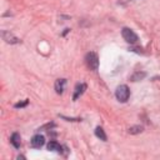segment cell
<instances>
[{
	"instance_id": "obj_1",
	"label": "cell",
	"mask_w": 160,
	"mask_h": 160,
	"mask_svg": "<svg viewBox=\"0 0 160 160\" xmlns=\"http://www.w3.org/2000/svg\"><path fill=\"white\" fill-rule=\"evenodd\" d=\"M115 96H116V99H118L120 103L128 101V99H129V96H130V90H129L128 85H119V87L116 88Z\"/></svg>"
},
{
	"instance_id": "obj_2",
	"label": "cell",
	"mask_w": 160,
	"mask_h": 160,
	"mask_svg": "<svg viewBox=\"0 0 160 160\" xmlns=\"http://www.w3.org/2000/svg\"><path fill=\"white\" fill-rule=\"evenodd\" d=\"M85 63H87L88 68L92 69V70H98V68H99V58L94 51H90V53L87 54Z\"/></svg>"
},
{
	"instance_id": "obj_3",
	"label": "cell",
	"mask_w": 160,
	"mask_h": 160,
	"mask_svg": "<svg viewBox=\"0 0 160 160\" xmlns=\"http://www.w3.org/2000/svg\"><path fill=\"white\" fill-rule=\"evenodd\" d=\"M121 35H123L124 40H125L126 43H129V44H135V43L139 40L138 35H136L131 29H129V28H123Z\"/></svg>"
},
{
	"instance_id": "obj_4",
	"label": "cell",
	"mask_w": 160,
	"mask_h": 160,
	"mask_svg": "<svg viewBox=\"0 0 160 160\" xmlns=\"http://www.w3.org/2000/svg\"><path fill=\"white\" fill-rule=\"evenodd\" d=\"M30 144H31L33 148L40 149V148L44 146V144H45V138H44L43 135H34L33 139H31V141H30Z\"/></svg>"
},
{
	"instance_id": "obj_5",
	"label": "cell",
	"mask_w": 160,
	"mask_h": 160,
	"mask_svg": "<svg viewBox=\"0 0 160 160\" xmlns=\"http://www.w3.org/2000/svg\"><path fill=\"white\" fill-rule=\"evenodd\" d=\"M87 90V84L84 83H80V84H76L75 87V90H74V96H73V100H76L80 95H83V93Z\"/></svg>"
},
{
	"instance_id": "obj_6",
	"label": "cell",
	"mask_w": 160,
	"mask_h": 160,
	"mask_svg": "<svg viewBox=\"0 0 160 160\" xmlns=\"http://www.w3.org/2000/svg\"><path fill=\"white\" fill-rule=\"evenodd\" d=\"M3 39L8 43V44H18V43H20V40L18 39V38H15L13 34H10L9 31H3Z\"/></svg>"
},
{
	"instance_id": "obj_7",
	"label": "cell",
	"mask_w": 160,
	"mask_h": 160,
	"mask_svg": "<svg viewBox=\"0 0 160 160\" xmlns=\"http://www.w3.org/2000/svg\"><path fill=\"white\" fill-rule=\"evenodd\" d=\"M65 85H66V80L65 79H58L55 82V92L58 94H63V92L65 89Z\"/></svg>"
},
{
	"instance_id": "obj_8",
	"label": "cell",
	"mask_w": 160,
	"mask_h": 160,
	"mask_svg": "<svg viewBox=\"0 0 160 160\" xmlns=\"http://www.w3.org/2000/svg\"><path fill=\"white\" fill-rule=\"evenodd\" d=\"M10 143L15 149H19L20 148V135L18 133H14L10 138Z\"/></svg>"
},
{
	"instance_id": "obj_9",
	"label": "cell",
	"mask_w": 160,
	"mask_h": 160,
	"mask_svg": "<svg viewBox=\"0 0 160 160\" xmlns=\"http://www.w3.org/2000/svg\"><path fill=\"white\" fill-rule=\"evenodd\" d=\"M143 130H144V128H143L141 125H134V126H130V128L128 129V133H129V134L135 135V134H140V133H143Z\"/></svg>"
},
{
	"instance_id": "obj_10",
	"label": "cell",
	"mask_w": 160,
	"mask_h": 160,
	"mask_svg": "<svg viewBox=\"0 0 160 160\" xmlns=\"http://www.w3.org/2000/svg\"><path fill=\"white\" fill-rule=\"evenodd\" d=\"M95 135H96L100 140L106 141V134H105V131H104V129H103L101 126H98V128L95 129Z\"/></svg>"
},
{
	"instance_id": "obj_11",
	"label": "cell",
	"mask_w": 160,
	"mask_h": 160,
	"mask_svg": "<svg viewBox=\"0 0 160 160\" xmlns=\"http://www.w3.org/2000/svg\"><path fill=\"white\" fill-rule=\"evenodd\" d=\"M48 150L60 153V151H61V146H60V145H59L56 141H50V143L48 144Z\"/></svg>"
},
{
	"instance_id": "obj_12",
	"label": "cell",
	"mask_w": 160,
	"mask_h": 160,
	"mask_svg": "<svg viewBox=\"0 0 160 160\" xmlns=\"http://www.w3.org/2000/svg\"><path fill=\"white\" fill-rule=\"evenodd\" d=\"M146 76V73H144V71H138V73H135L134 75H131V82H139V80H141V79H144Z\"/></svg>"
},
{
	"instance_id": "obj_13",
	"label": "cell",
	"mask_w": 160,
	"mask_h": 160,
	"mask_svg": "<svg viewBox=\"0 0 160 160\" xmlns=\"http://www.w3.org/2000/svg\"><path fill=\"white\" fill-rule=\"evenodd\" d=\"M28 105V100H25V101H21V103H16L14 106L16 108V109H19V108H24V106H26Z\"/></svg>"
},
{
	"instance_id": "obj_14",
	"label": "cell",
	"mask_w": 160,
	"mask_h": 160,
	"mask_svg": "<svg viewBox=\"0 0 160 160\" xmlns=\"http://www.w3.org/2000/svg\"><path fill=\"white\" fill-rule=\"evenodd\" d=\"M129 50H133V51H136V53H141V51H140V49H135V48H130Z\"/></svg>"
}]
</instances>
